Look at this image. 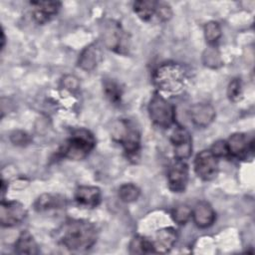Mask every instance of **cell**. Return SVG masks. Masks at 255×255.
I'll return each mask as SVG.
<instances>
[{
	"mask_svg": "<svg viewBox=\"0 0 255 255\" xmlns=\"http://www.w3.org/2000/svg\"><path fill=\"white\" fill-rule=\"evenodd\" d=\"M102 38L104 44L111 50L124 53V49L127 48L128 36L120 23L114 20L105 21L102 25Z\"/></svg>",
	"mask_w": 255,
	"mask_h": 255,
	"instance_id": "5b68a950",
	"label": "cell"
},
{
	"mask_svg": "<svg viewBox=\"0 0 255 255\" xmlns=\"http://www.w3.org/2000/svg\"><path fill=\"white\" fill-rule=\"evenodd\" d=\"M157 2L153 0H139L133 3L134 13L143 21H148L156 12Z\"/></svg>",
	"mask_w": 255,
	"mask_h": 255,
	"instance_id": "ffe728a7",
	"label": "cell"
},
{
	"mask_svg": "<svg viewBox=\"0 0 255 255\" xmlns=\"http://www.w3.org/2000/svg\"><path fill=\"white\" fill-rule=\"evenodd\" d=\"M75 200L81 206L94 208L101 201V190L97 186L81 185L75 191Z\"/></svg>",
	"mask_w": 255,
	"mask_h": 255,
	"instance_id": "9a60e30c",
	"label": "cell"
},
{
	"mask_svg": "<svg viewBox=\"0 0 255 255\" xmlns=\"http://www.w3.org/2000/svg\"><path fill=\"white\" fill-rule=\"evenodd\" d=\"M27 216L25 206L16 200H1L0 222L4 227H11L22 222Z\"/></svg>",
	"mask_w": 255,
	"mask_h": 255,
	"instance_id": "52a82bcc",
	"label": "cell"
},
{
	"mask_svg": "<svg viewBox=\"0 0 255 255\" xmlns=\"http://www.w3.org/2000/svg\"><path fill=\"white\" fill-rule=\"evenodd\" d=\"M194 171L200 179L212 180L218 173V158L210 149L201 150L194 158Z\"/></svg>",
	"mask_w": 255,
	"mask_h": 255,
	"instance_id": "8992f818",
	"label": "cell"
},
{
	"mask_svg": "<svg viewBox=\"0 0 255 255\" xmlns=\"http://www.w3.org/2000/svg\"><path fill=\"white\" fill-rule=\"evenodd\" d=\"M129 253L130 254H146L154 253L152 241L141 235H135L129 242Z\"/></svg>",
	"mask_w": 255,
	"mask_h": 255,
	"instance_id": "44dd1931",
	"label": "cell"
},
{
	"mask_svg": "<svg viewBox=\"0 0 255 255\" xmlns=\"http://www.w3.org/2000/svg\"><path fill=\"white\" fill-rule=\"evenodd\" d=\"M157 18L162 21L165 22L167 20H169L172 16V11L170 6L167 3L164 2H157V6H156V12H155Z\"/></svg>",
	"mask_w": 255,
	"mask_h": 255,
	"instance_id": "f546056e",
	"label": "cell"
},
{
	"mask_svg": "<svg viewBox=\"0 0 255 255\" xmlns=\"http://www.w3.org/2000/svg\"><path fill=\"white\" fill-rule=\"evenodd\" d=\"M177 240V233L172 227H165L159 229L152 241L154 253H166L168 252Z\"/></svg>",
	"mask_w": 255,
	"mask_h": 255,
	"instance_id": "2e32d148",
	"label": "cell"
},
{
	"mask_svg": "<svg viewBox=\"0 0 255 255\" xmlns=\"http://www.w3.org/2000/svg\"><path fill=\"white\" fill-rule=\"evenodd\" d=\"M188 82L187 70L179 63H163L153 73V83L162 92L176 95L181 93Z\"/></svg>",
	"mask_w": 255,
	"mask_h": 255,
	"instance_id": "7a4b0ae2",
	"label": "cell"
},
{
	"mask_svg": "<svg viewBox=\"0 0 255 255\" xmlns=\"http://www.w3.org/2000/svg\"><path fill=\"white\" fill-rule=\"evenodd\" d=\"M4 45H5V35H4V32L2 31V45H1L2 49H4Z\"/></svg>",
	"mask_w": 255,
	"mask_h": 255,
	"instance_id": "d6a6232c",
	"label": "cell"
},
{
	"mask_svg": "<svg viewBox=\"0 0 255 255\" xmlns=\"http://www.w3.org/2000/svg\"><path fill=\"white\" fill-rule=\"evenodd\" d=\"M14 250H15V253H17V254L34 255V254L39 253V248H38L37 242L35 241L33 235L27 230L23 231L19 235L18 239L15 242Z\"/></svg>",
	"mask_w": 255,
	"mask_h": 255,
	"instance_id": "d6986e66",
	"label": "cell"
},
{
	"mask_svg": "<svg viewBox=\"0 0 255 255\" xmlns=\"http://www.w3.org/2000/svg\"><path fill=\"white\" fill-rule=\"evenodd\" d=\"M102 53L98 44L93 43L87 46L79 56L78 66L85 71L94 70L101 61Z\"/></svg>",
	"mask_w": 255,
	"mask_h": 255,
	"instance_id": "e0dca14e",
	"label": "cell"
},
{
	"mask_svg": "<svg viewBox=\"0 0 255 255\" xmlns=\"http://www.w3.org/2000/svg\"><path fill=\"white\" fill-rule=\"evenodd\" d=\"M62 86L69 91H76L80 87L79 79L73 75H67L62 79Z\"/></svg>",
	"mask_w": 255,
	"mask_h": 255,
	"instance_id": "4dcf8cb0",
	"label": "cell"
},
{
	"mask_svg": "<svg viewBox=\"0 0 255 255\" xmlns=\"http://www.w3.org/2000/svg\"><path fill=\"white\" fill-rule=\"evenodd\" d=\"M10 139L13 144L19 146L27 145L31 141L30 135L23 130H14L10 135Z\"/></svg>",
	"mask_w": 255,
	"mask_h": 255,
	"instance_id": "83f0119b",
	"label": "cell"
},
{
	"mask_svg": "<svg viewBox=\"0 0 255 255\" xmlns=\"http://www.w3.org/2000/svg\"><path fill=\"white\" fill-rule=\"evenodd\" d=\"M123 131L119 135V141L128 155H135L140 147V134L129 123L123 122Z\"/></svg>",
	"mask_w": 255,
	"mask_h": 255,
	"instance_id": "8fae6325",
	"label": "cell"
},
{
	"mask_svg": "<svg viewBox=\"0 0 255 255\" xmlns=\"http://www.w3.org/2000/svg\"><path fill=\"white\" fill-rule=\"evenodd\" d=\"M31 5L34 7L33 17L39 24L48 22L61 8V2L58 1H32Z\"/></svg>",
	"mask_w": 255,
	"mask_h": 255,
	"instance_id": "4fadbf2b",
	"label": "cell"
},
{
	"mask_svg": "<svg viewBox=\"0 0 255 255\" xmlns=\"http://www.w3.org/2000/svg\"><path fill=\"white\" fill-rule=\"evenodd\" d=\"M147 111L151 122L159 128H166L171 127L174 123V108L159 93L152 95L147 106Z\"/></svg>",
	"mask_w": 255,
	"mask_h": 255,
	"instance_id": "277c9868",
	"label": "cell"
},
{
	"mask_svg": "<svg viewBox=\"0 0 255 255\" xmlns=\"http://www.w3.org/2000/svg\"><path fill=\"white\" fill-rule=\"evenodd\" d=\"M211 152L218 158V157H227L229 156V150H228V146H227V142L225 140L219 139L217 141H215L211 148H210Z\"/></svg>",
	"mask_w": 255,
	"mask_h": 255,
	"instance_id": "f1b7e54d",
	"label": "cell"
},
{
	"mask_svg": "<svg viewBox=\"0 0 255 255\" xmlns=\"http://www.w3.org/2000/svg\"><path fill=\"white\" fill-rule=\"evenodd\" d=\"M167 183L172 192H183L188 183V166L184 160L173 162L167 171Z\"/></svg>",
	"mask_w": 255,
	"mask_h": 255,
	"instance_id": "9c48e42d",
	"label": "cell"
},
{
	"mask_svg": "<svg viewBox=\"0 0 255 255\" xmlns=\"http://www.w3.org/2000/svg\"><path fill=\"white\" fill-rule=\"evenodd\" d=\"M104 93L108 100L113 103L114 105H118L121 103L122 100V89L121 87L113 80H105L103 83Z\"/></svg>",
	"mask_w": 255,
	"mask_h": 255,
	"instance_id": "7402d4cb",
	"label": "cell"
},
{
	"mask_svg": "<svg viewBox=\"0 0 255 255\" xmlns=\"http://www.w3.org/2000/svg\"><path fill=\"white\" fill-rule=\"evenodd\" d=\"M171 216L174 222H176L179 225H183L187 223L191 218L192 209L185 204H180L172 210Z\"/></svg>",
	"mask_w": 255,
	"mask_h": 255,
	"instance_id": "d4e9b609",
	"label": "cell"
},
{
	"mask_svg": "<svg viewBox=\"0 0 255 255\" xmlns=\"http://www.w3.org/2000/svg\"><path fill=\"white\" fill-rule=\"evenodd\" d=\"M96 139L86 128L76 129L61 148V154L71 160L85 158L95 147Z\"/></svg>",
	"mask_w": 255,
	"mask_h": 255,
	"instance_id": "3957f363",
	"label": "cell"
},
{
	"mask_svg": "<svg viewBox=\"0 0 255 255\" xmlns=\"http://www.w3.org/2000/svg\"><path fill=\"white\" fill-rule=\"evenodd\" d=\"M66 204H67V199L64 196L59 194L44 193L36 199L34 203V208L36 211L42 212L47 210L60 209L65 207Z\"/></svg>",
	"mask_w": 255,
	"mask_h": 255,
	"instance_id": "ac0fdd59",
	"label": "cell"
},
{
	"mask_svg": "<svg viewBox=\"0 0 255 255\" xmlns=\"http://www.w3.org/2000/svg\"><path fill=\"white\" fill-rule=\"evenodd\" d=\"M227 142L229 154L239 158L243 159L245 158L248 153H252L254 150V140L253 139H248L247 135L241 132H236L233 133L232 135L229 136Z\"/></svg>",
	"mask_w": 255,
	"mask_h": 255,
	"instance_id": "30bf717a",
	"label": "cell"
},
{
	"mask_svg": "<svg viewBox=\"0 0 255 255\" xmlns=\"http://www.w3.org/2000/svg\"><path fill=\"white\" fill-rule=\"evenodd\" d=\"M139 188L132 183H125L119 188V197L126 203H131L139 197Z\"/></svg>",
	"mask_w": 255,
	"mask_h": 255,
	"instance_id": "603a6c76",
	"label": "cell"
},
{
	"mask_svg": "<svg viewBox=\"0 0 255 255\" xmlns=\"http://www.w3.org/2000/svg\"><path fill=\"white\" fill-rule=\"evenodd\" d=\"M189 115L192 123L199 128L209 126L215 119L216 113L213 106L207 103H197L191 106Z\"/></svg>",
	"mask_w": 255,
	"mask_h": 255,
	"instance_id": "7c38bea8",
	"label": "cell"
},
{
	"mask_svg": "<svg viewBox=\"0 0 255 255\" xmlns=\"http://www.w3.org/2000/svg\"><path fill=\"white\" fill-rule=\"evenodd\" d=\"M203 32H204L205 40L210 46H213L215 43H217L222 35L221 27L216 21L207 22L204 25Z\"/></svg>",
	"mask_w": 255,
	"mask_h": 255,
	"instance_id": "cb8c5ba5",
	"label": "cell"
},
{
	"mask_svg": "<svg viewBox=\"0 0 255 255\" xmlns=\"http://www.w3.org/2000/svg\"><path fill=\"white\" fill-rule=\"evenodd\" d=\"M5 192H6V182H5V180L2 178V180H1V193H2V199H3V197H4Z\"/></svg>",
	"mask_w": 255,
	"mask_h": 255,
	"instance_id": "1f68e13d",
	"label": "cell"
},
{
	"mask_svg": "<svg viewBox=\"0 0 255 255\" xmlns=\"http://www.w3.org/2000/svg\"><path fill=\"white\" fill-rule=\"evenodd\" d=\"M202 59H203L204 65L212 69L219 68L222 65V60L219 52L212 46L205 50V52L203 53Z\"/></svg>",
	"mask_w": 255,
	"mask_h": 255,
	"instance_id": "484cf974",
	"label": "cell"
},
{
	"mask_svg": "<svg viewBox=\"0 0 255 255\" xmlns=\"http://www.w3.org/2000/svg\"><path fill=\"white\" fill-rule=\"evenodd\" d=\"M192 219L199 228H207L211 226L216 218L213 207L206 201H199L192 209Z\"/></svg>",
	"mask_w": 255,
	"mask_h": 255,
	"instance_id": "5bb4252c",
	"label": "cell"
},
{
	"mask_svg": "<svg viewBox=\"0 0 255 255\" xmlns=\"http://www.w3.org/2000/svg\"><path fill=\"white\" fill-rule=\"evenodd\" d=\"M170 141L173 146L174 156L177 160H185L192 153V138L189 131L177 126L170 134Z\"/></svg>",
	"mask_w": 255,
	"mask_h": 255,
	"instance_id": "ba28073f",
	"label": "cell"
},
{
	"mask_svg": "<svg viewBox=\"0 0 255 255\" xmlns=\"http://www.w3.org/2000/svg\"><path fill=\"white\" fill-rule=\"evenodd\" d=\"M242 83L239 78L232 79L227 87V97L232 102H238L242 99Z\"/></svg>",
	"mask_w": 255,
	"mask_h": 255,
	"instance_id": "4316f807",
	"label": "cell"
},
{
	"mask_svg": "<svg viewBox=\"0 0 255 255\" xmlns=\"http://www.w3.org/2000/svg\"><path fill=\"white\" fill-rule=\"evenodd\" d=\"M60 244L72 251H85L92 248L98 239L94 223L85 219H69L56 231Z\"/></svg>",
	"mask_w": 255,
	"mask_h": 255,
	"instance_id": "6da1fadb",
	"label": "cell"
}]
</instances>
